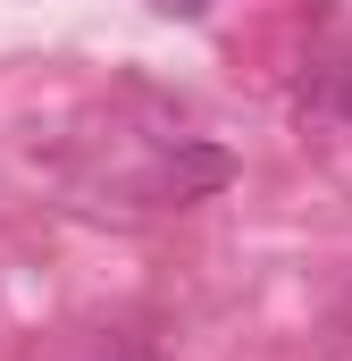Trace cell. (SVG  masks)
Here are the masks:
<instances>
[{
	"label": "cell",
	"mask_w": 352,
	"mask_h": 361,
	"mask_svg": "<svg viewBox=\"0 0 352 361\" xmlns=\"http://www.w3.org/2000/svg\"><path fill=\"white\" fill-rule=\"evenodd\" d=\"M218 185H227V152H210V143H176L168 160H160V193H176V202L218 193Z\"/></svg>",
	"instance_id": "cell-1"
},
{
	"label": "cell",
	"mask_w": 352,
	"mask_h": 361,
	"mask_svg": "<svg viewBox=\"0 0 352 361\" xmlns=\"http://www.w3.org/2000/svg\"><path fill=\"white\" fill-rule=\"evenodd\" d=\"M319 101H336V109L352 118V59H344V68H327V85H319Z\"/></svg>",
	"instance_id": "cell-2"
},
{
	"label": "cell",
	"mask_w": 352,
	"mask_h": 361,
	"mask_svg": "<svg viewBox=\"0 0 352 361\" xmlns=\"http://www.w3.org/2000/svg\"><path fill=\"white\" fill-rule=\"evenodd\" d=\"M160 8H168V17H201L210 0H160Z\"/></svg>",
	"instance_id": "cell-3"
}]
</instances>
